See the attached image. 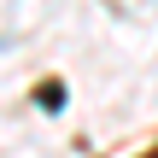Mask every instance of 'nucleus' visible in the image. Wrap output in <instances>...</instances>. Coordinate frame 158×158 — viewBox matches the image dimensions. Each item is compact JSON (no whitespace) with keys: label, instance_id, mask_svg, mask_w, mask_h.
<instances>
[{"label":"nucleus","instance_id":"f03ea898","mask_svg":"<svg viewBox=\"0 0 158 158\" xmlns=\"http://www.w3.org/2000/svg\"><path fill=\"white\" fill-rule=\"evenodd\" d=\"M152 158H158V152H152Z\"/></svg>","mask_w":158,"mask_h":158},{"label":"nucleus","instance_id":"f257e3e1","mask_svg":"<svg viewBox=\"0 0 158 158\" xmlns=\"http://www.w3.org/2000/svg\"><path fill=\"white\" fill-rule=\"evenodd\" d=\"M41 106H64V88L59 82H41Z\"/></svg>","mask_w":158,"mask_h":158}]
</instances>
